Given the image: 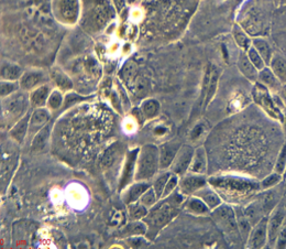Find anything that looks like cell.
Returning <instances> with one entry per match:
<instances>
[{
	"label": "cell",
	"instance_id": "cell-1",
	"mask_svg": "<svg viewBox=\"0 0 286 249\" xmlns=\"http://www.w3.org/2000/svg\"><path fill=\"white\" fill-rule=\"evenodd\" d=\"M185 199L186 196L177 189L167 198L158 200L157 203L149 209L147 216L143 218L148 226V233L145 237L150 240L155 238L158 233L177 216L180 209H183Z\"/></svg>",
	"mask_w": 286,
	"mask_h": 249
},
{
	"label": "cell",
	"instance_id": "cell-2",
	"mask_svg": "<svg viewBox=\"0 0 286 249\" xmlns=\"http://www.w3.org/2000/svg\"><path fill=\"white\" fill-rule=\"evenodd\" d=\"M210 216L229 243L235 246L243 245L239 228H238L235 208L231 207L230 205L221 204L211 211Z\"/></svg>",
	"mask_w": 286,
	"mask_h": 249
},
{
	"label": "cell",
	"instance_id": "cell-3",
	"mask_svg": "<svg viewBox=\"0 0 286 249\" xmlns=\"http://www.w3.org/2000/svg\"><path fill=\"white\" fill-rule=\"evenodd\" d=\"M160 170L158 147L151 143L141 147L136 159L134 181H151Z\"/></svg>",
	"mask_w": 286,
	"mask_h": 249
},
{
	"label": "cell",
	"instance_id": "cell-4",
	"mask_svg": "<svg viewBox=\"0 0 286 249\" xmlns=\"http://www.w3.org/2000/svg\"><path fill=\"white\" fill-rule=\"evenodd\" d=\"M30 100L24 93H15L6 97L2 102V120L6 119L10 124V128L16 122L23 117L28 111Z\"/></svg>",
	"mask_w": 286,
	"mask_h": 249
},
{
	"label": "cell",
	"instance_id": "cell-5",
	"mask_svg": "<svg viewBox=\"0 0 286 249\" xmlns=\"http://www.w3.org/2000/svg\"><path fill=\"white\" fill-rule=\"evenodd\" d=\"M286 220V208L281 203L277 204L271 214H268L267 221V247H274L280 230Z\"/></svg>",
	"mask_w": 286,
	"mask_h": 249
},
{
	"label": "cell",
	"instance_id": "cell-6",
	"mask_svg": "<svg viewBox=\"0 0 286 249\" xmlns=\"http://www.w3.org/2000/svg\"><path fill=\"white\" fill-rule=\"evenodd\" d=\"M194 151H195V149L192 146L182 145L173 162L171 164L169 169L170 171L178 177L186 174L189 171V167H191Z\"/></svg>",
	"mask_w": 286,
	"mask_h": 249
},
{
	"label": "cell",
	"instance_id": "cell-7",
	"mask_svg": "<svg viewBox=\"0 0 286 249\" xmlns=\"http://www.w3.org/2000/svg\"><path fill=\"white\" fill-rule=\"evenodd\" d=\"M267 221L268 215L261 218L257 224L252 226L249 238L246 240V248H264L267 244Z\"/></svg>",
	"mask_w": 286,
	"mask_h": 249
},
{
	"label": "cell",
	"instance_id": "cell-8",
	"mask_svg": "<svg viewBox=\"0 0 286 249\" xmlns=\"http://www.w3.org/2000/svg\"><path fill=\"white\" fill-rule=\"evenodd\" d=\"M140 148H134L127 152L125 163H123L122 173L119 180V192L125 190L126 187L131 184L132 181H134V173H135V164L136 159H138Z\"/></svg>",
	"mask_w": 286,
	"mask_h": 249
},
{
	"label": "cell",
	"instance_id": "cell-9",
	"mask_svg": "<svg viewBox=\"0 0 286 249\" xmlns=\"http://www.w3.org/2000/svg\"><path fill=\"white\" fill-rule=\"evenodd\" d=\"M205 185H207V179L204 174L187 172L184 176L179 177L178 190L185 196L194 195L198 190H200Z\"/></svg>",
	"mask_w": 286,
	"mask_h": 249
},
{
	"label": "cell",
	"instance_id": "cell-10",
	"mask_svg": "<svg viewBox=\"0 0 286 249\" xmlns=\"http://www.w3.org/2000/svg\"><path fill=\"white\" fill-rule=\"evenodd\" d=\"M253 98L255 102H257L259 105H261V106L265 109V111L270 113L272 117L280 118L281 119L280 109L275 106L274 103H273L270 95H268L267 89L263 84H257L254 86Z\"/></svg>",
	"mask_w": 286,
	"mask_h": 249
},
{
	"label": "cell",
	"instance_id": "cell-11",
	"mask_svg": "<svg viewBox=\"0 0 286 249\" xmlns=\"http://www.w3.org/2000/svg\"><path fill=\"white\" fill-rule=\"evenodd\" d=\"M47 81L46 74L42 69H29L22 74L19 80L20 89L23 91H33L37 87L45 84Z\"/></svg>",
	"mask_w": 286,
	"mask_h": 249
},
{
	"label": "cell",
	"instance_id": "cell-12",
	"mask_svg": "<svg viewBox=\"0 0 286 249\" xmlns=\"http://www.w3.org/2000/svg\"><path fill=\"white\" fill-rule=\"evenodd\" d=\"M51 118V111L47 107L34 108L31 113L30 125H29V135L30 138H33L34 135L40 132L43 127L48 124Z\"/></svg>",
	"mask_w": 286,
	"mask_h": 249
},
{
	"label": "cell",
	"instance_id": "cell-13",
	"mask_svg": "<svg viewBox=\"0 0 286 249\" xmlns=\"http://www.w3.org/2000/svg\"><path fill=\"white\" fill-rule=\"evenodd\" d=\"M182 147V143L177 140H171L162 143L158 146V154H160V167L161 170H169L172 162L175 159L176 155Z\"/></svg>",
	"mask_w": 286,
	"mask_h": 249
},
{
	"label": "cell",
	"instance_id": "cell-14",
	"mask_svg": "<svg viewBox=\"0 0 286 249\" xmlns=\"http://www.w3.org/2000/svg\"><path fill=\"white\" fill-rule=\"evenodd\" d=\"M149 187H151L150 181H134L121 191V200L126 205L139 201Z\"/></svg>",
	"mask_w": 286,
	"mask_h": 249
},
{
	"label": "cell",
	"instance_id": "cell-15",
	"mask_svg": "<svg viewBox=\"0 0 286 249\" xmlns=\"http://www.w3.org/2000/svg\"><path fill=\"white\" fill-rule=\"evenodd\" d=\"M183 209L188 214L196 216H207L210 215L211 213V209L207 206L204 201L200 200L196 195L186 196L183 204Z\"/></svg>",
	"mask_w": 286,
	"mask_h": 249
},
{
	"label": "cell",
	"instance_id": "cell-16",
	"mask_svg": "<svg viewBox=\"0 0 286 249\" xmlns=\"http://www.w3.org/2000/svg\"><path fill=\"white\" fill-rule=\"evenodd\" d=\"M31 113H26L25 115L18 120L15 125L9 130V135L13 141H16L19 145L24 142L26 136L29 135V125H30Z\"/></svg>",
	"mask_w": 286,
	"mask_h": 249
},
{
	"label": "cell",
	"instance_id": "cell-17",
	"mask_svg": "<svg viewBox=\"0 0 286 249\" xmlns=\"http://www.w3.org/2000/svg\"><path fill=\"white\" fill-rule=\"evenodd\" d=\"M50 86L46 84H43L41 86L37 87L33 91H30L29 100L30 105L33 108H40V107H45L47 104V99L50 97L51 94Z\"/></svg>",
	"mask_w": 286,
	"mask_h": 249
},
{
	"label": "cell",
	"instance_id": "cell-18",
	"mask_svg": "<svg viewBox=\"0 0 286 249\" xmlns=\"http://www.w3.org/2000/svg\"><path fill=\"white\" fill-rule=\"evenodd\" d=\"M194 195L198 196L200 200L204 201V202L207 204V206H208L211 211L215 208H217L222 204V200L219 196V194L208 185H205L204 187H201V189L198 190Z\"/></svg>",
	"mask_w": 286,
	"mask_h": 249
},
{
	"label": "cell",
	"instance_id": "cell-19",
	"mask_svg": "<svg viewBox=\"0 0 286 249\" xmlns=\"http://www.w3.org/2000/svg\"><path fill=\"white\" fill-rule=\"evenodd\" d=\"M238 68H239V71L243 74V76L248 78L249 81L254 82L258 80L259 69L254 67L244 52H241L239 54V58H238Z\"/></svg>",
	"mask_w": 286,
	"mask_h": 249
},
{
	"label": "cell",
	"instance_id": "cell-20",
	"mask_svg": "<svg viewBox=\"0 0 286 249\" xmlns=\"http://www.w3.org/2000/svg\"><path fill=\"white\" fill-rule=\"evenodd\" d=\"M207 171V154L204 147H198L194 151L193 160L188 172L205 174Z\"/></svg>",
	"mask_w": 286,
	"mask_h": 249
},
{
	"label": "cell",
	"instance_id": "cell-21",
	"mask_svg": "<svg viewBox=\"0 0 286 249\" xmlns=\"http://www.w3.org/2000/svg\"><path fill=\"white\" fill-rule=\"evenodd\" d=\"M147 233L148 226L143 220L131 221L120 230V235L125 238L132 237V236H145Z\"/></svg>",
	"mask_w": 286,
	"mask_h": 249
},
{
	"label": "cell",
	"instance_id": "cell-22",
	"mask_svg": "<svg viewBox=\"0 0 286 249\" xmlns=\"http://www.w3.org/2000/svg\"><path fill=\"white\" fill-rule=\"evenodd\" d=\"M110 18L109 7L106 5H97L90 14V23L97 29L103 28Z\"/></svg>",
	"mask_w": 286,
	"mask_h": 249
},
{
	"label": "cell",
	"instance_id": "cell-23",
	"mask_svg": "<svg viewBox=\"0 0 286 249\" xmlns=\"http://www.w3.org/2000/svg\"><path fill=\"white\" fill-rule=\"evenodd\" d=\"M235 211H236V216H237L238 228H239V231H240L242 243H243V245L245 246L246 240H248L249 238L250 231L251 229H252V225H251V223L249 222L248 217L245 216L243 208L237 206L235 207Z\"/></svg>",
	"mask_w": 286,
	"mask_h": 249
},
{
	"label": "cell",
	"instance_id": "cell-24",
	"mask_svg": "<svg viewBox=\"0 0 286 249\" xmlns=\"http://www.w3.org/2000/svg\"><path fill=\"white\" fill-rule=\"evenodd\" d=\"M61 14L67 23H75L78 16V0H62Z\"/></svg>",
	"mask_w": 286,
	"mask_h": 249
},
{
	"label": "cell",
	"instance_id": "cell-25",
	"mask_svg": "<svg viewBox=\"0 0 286 249\" xmlns=\"http://www.w3.org/2000/svg\"><path fill=\"white\" fill-rule=\"evenodd\" d=\"M51 78L60 91H70L73 89V82L67 74H65L61 68H54L51 71Z\"/></svg>",
	"mask_w": 286,
	"mask_h": 249
},
{
	"label": "cell",
	"instance_id": "cell-26",
	"mask_svg": "<svg viewBox=\"0 0 286 249\" xmlns=\"http://www.w3.org/2000/svg\"><path fill=\"white\" fill-rule=\"evenodd\" d=\"M24 72L18 64L3 62L1 64V78L3 81H19Z\"/></svg>",
	"mask_w": 286,
	"mask_h": 249
},
{
	"label": "cell",
	"instance_id": "cell-27",
	"mask_svg": "<svg viewBox=\"0 0 286 249\" xmlns=\"http://www.w3.org/2000/svg\"><path fill=\"white\" fill-rule=\"evenodd\" d=\"M51 135V126L47 124L45 127H43L40 132L34 135L32 138V142H31V150L32 151H40L42 150L50 139Z\"/></svg>",
	"mask_w": 286,
	"mask_h": 249
},
{
	"label": "cell",
	"instance_id": "cell-28",
	"mask_svg": "<svg viewBox=\"0 0 286 249\" xmlns=\"http://www.w3.org/2000/svg\"><path fill=\"white\" fill-rule=\"evenodd\" d=\"M258 80L260 81L261 84H263L265 87H268V89L272 90H279L281 82L279 78L276 77V75L271 68H264L261 71L259 72V76Z\"/></svg>",
	"mask_w": 286,
	"mask_h": 249
},
{
	"label": "cell",
	"instance_id": "cell-29",
	"mask_svg": "<svg viewBox=\"0 0 286 249\" xmlns=\"http://www.w3.org/2000/svg\"><path fill=\"white\" fill-rule=\"evenodd\" d=\"M271 69L281 83L286 84V59L281 55L273 56L271 60Z\"/></svg>",
	"mask_w": 286,
	"mask_h": 249
},
{
	"label": "cell",
	"instance_id": "cell-30",
	"mask_svg": "<svg viewBox=\"0 0 286 249\" xmlns=\"http://www.w3.org/2000/svg\"><path fill=\"white\" fill-rule=\"evenodd\" d=\"M141 111H142L145 119H152V118L156 117L160 113L161 105L154 98L145 99L144 102L141 104Z\"/></svg>",
	"mask_w": 286,
	"mask_h": 249
},
{
	"label": "cell",
	"instance_id": "cell-31",
	"mask_svg": "<svg viewBox=\"0 0 286 249\" xmlns=\"http://www.w3.org/2000/svg\"><path fill=\"white\" fill-rule=\"evenodd\" d=\"M254 49L259 52V54L262 56V59L264 60L265 64H270L271 60H272V50L270 47V45L264 40V39L261 38H255L252 40Z\"/></svg>",
	"mask_w": 286,
	"mask_h": 249
},
{
	"label": "cell",
	"instance_id": "cell-32",
	"mask_svg": "<svg viewBox=\"0 0 286 249\" xmlns=\"http://www.w3.org/2000/svg\"><path fill=\"white\" fill-rule=\"evenodd\" d=\"M171 174H172V172L170 171V170H169V171H166V170H164L163 172L157 173L156 176L154 177L153 180H152L151 186H152V189L155 191V193L157 195L158 200H161V198H162L163 191H164L166 182H167V180H169V178H170Z\"/></svg>",
	"mask_w": 286,
	"mask_h": 249
},
{
	"label": "cell",
	"instance_id": "cell-33",
	"mask_svg": "<svg viewBox=\"0 0 286 249\" xmlns=\"http://www.w3.org/2000/svg\"><path fill=\"white\" fill-rule=\"evenodd\" d=\"M232 36L237 45H239L243 51L244 50L246 51L251 46V43H252L251 42V39L249 38V36L246 34L244 30L240 27V25L236 24L235 27H233Z\"/></svg>",
	"mask_w": 286,
	"mask_h": 249
},
{
	"label": "cell",
	"instance_id": "cell-34",
	"mask_svg": "<svg viewBox=\"0 0 286 249\" xmlns=\"http://www.w3.org/2000/svg\"><path fill=\"white\" fill-rule=\"evenodd\" d=\"M127 206H128V213H129L131 221L143 220L149 212V208L145 207L140 201H136V202L128 204Z\"/></svg>",
	"mask_w": 286,
	"mask_h": 249
},
{
	"label": "cell",
	"instance_id": "cell-35",
	"mask_svg": "<svg viewBox=\"0 0 286 249\" xmlns=\"http://www.w3.org/2000/svg\"><path fill=\"white\" fill-rule=\"evenodd\" d=\"M218 78L219 74L217 72V68L213 67V71H211V76L208 83V86H207L206 90V96H205V106H208L210 100L213 99L214 95L217 91V85H218Z\"/></svg>",
	"mask_w": 286,
	"mask_h": 249
},
{
	"label": "cell",
	"instance_id": "cell-36",
	"mask_svg": "<svg viewBox=\"0 0 286 249\" xmlns=\"http://www.w3.org/2000/svg\"><path fill=\"white\" fill-rule=\"evenodd\" d=\"M64 104V96L62 94V91L60 90H54L51 91L50 97L47 99L46 107L50 109L51 112L57 111V109L61 108L62 105Z\"/></svg>",
	"mask_w": 286,
	"mask_h": 249
},
{
	"label": "cell",
	"instance_id": "cell-37",
	"mask_svg": "<svg viewBox=\"0 0 286 249\" xmlns=\"http://www.w3.org/2000/svg\"><path fill=\"white\" fill-rule=\"evenodd\" d=\"M20 90V83L19 81H1V85H0V94H1L2 99L8 97L12 94L17 93Z\"/></svg>",
	"mask_w": 286,
	"mask_h": 249
},
{
	"label": "cell",
	"instance_id": "cell-38",
	"mask_svg": "<svg viewBox=\"0 0 286 249\" xmlns=\"http://www.w3.org/2000/svg\"><path fill=\"white\" fill-rule=\"evenodd\" d=\"M282 179H283V174H280L277 172H273L270 176L265 177L261 182V189L264 191L274 189L275 186H277L281 183Z\"/></svg>",
	"mask_w": 286,
	"mask_h": 249
},
{
	"label": "cell",
	"instance_id": "cell-39",
	"mask_svg": "<svg viewBox=\"0 0 286 249\" xmlns=\"http://www.w3.org/2000/svg\"><path fill=\"white\" fill-rule=\"evenodd\" d=\"M139 201L144 205L145 207H148L150 209L157 203L158 198L155 193V191H154L151 186V187H149V189L145 191L142 195H141Z\"/></svg>",
	"mask_w": 286,
	"mask_h": 249
},
{
	"label": "cell",
	"instance_id": "cell-40",
	"mask_svg": "<svg viewBox=\"0 0 286 249\" xmlns=\"http://www.w3.org/2000/svg\"><path fill=\"white\" fill-rule=\"evenodd\" d=\"M246 55H248L249 60L252 62V64L257 68L259 71H261L262 68H265V62L262 59V56L259 54V52L254 49V46H250L248 50H246Z\"/></svg>",
	"mask_w": 286,
	"mask_h": 249
},
{
	"label": "cell",
	"instance_id": "cell-41",
	"mask_svg": "<svg viewBox=\"0 0 286 249\" xmlns=\"http://www.w3.org/2000/svg\"><path fill=\"white\" fill-rule=\"evenodd\" d=\"M178 182H179V177L176 176V174L172 173L169 180L166 182V185L164 187V191H163L162 198L161 199H165L167 196H170L173 192L178 189Z\"/></svg>",
	"mask_w": 286,
	"mask_h": 249
},
{
	"label": "cell",
	"instance_id": "cell-42",
	"mask_svg": "<svg viewBox=\"0 0 286 249\" xmlns=\"http://www.w3.org/2000/svg\"><path fill=\"white\" fill-rule=\"evenodd\" d=\"M117 152H118V149L116 148V146H112L111 148H109V149L105 152L103 159H101V167H104L105 169H108L110 165H112L114 161H116Z\"/></svg>",
	"mask_w": 286,
	"mask_h": 249
},
{
	"label": "cell",
	"instance_id": "cell-43",
	"mask_svg": "<svg viewBox=\"0 0 286 249\" xmlns=\"http://www.w3.org/2000/svg\"><path fill=\"white\" fill-rule=\"evenodd\" d=\"M285 170H286V142L284 143V146L282 147L279 157H277V159H276L275 165H274V171L277 173L284 174Z\"/></svg>",
	"mask_w": 286,
	"mask_h": 249
},
{
	"label": "cell",
	"instance_id": "cell-44",
	"mask_svg": "<svg viewBox=\"0 0 286 249\" xmlns=\"http://www.w3.org/2000/svg\"><path fill=\"white\" fill-rule=\"evenodd\" d=\"M131 248H144L149 245V239L145 236H132L127 238Z\"/></svg>",
	"mask_w": 286,
	"mask_h": 249
},
{
	"label": "cell",
	"instance_id": "cell-45",
	"mask_svg": "<svg viewBox=\"0 0 286 249\" xmlns=\"http://www.w3.org/2000/svg\"><path fill=\"white\" fill-rule=\"evenodd\" d=\"M135 93L138 96H145L148 93V81L147 78L139 76L135 78Z\"/></svg>",
	"mask_w": 286,
	"mask_h": 249
},
{
	"label": "cell",
	"instance_id": "cell-46",
	"mask_svg": "<svg viewBox=\"0 0 286 249\" xmlns=\"http://www.w3.org/2000/svg\"><path fill=\"white\" fill-rule=\"evenodd\" d=\"M274 247L279 249L286 248V220L283 223V226H282L279 235H277Z\"/></svg>",
	"mask_w": 286,
	"mask_h": 249
},
{
	"label": "cell",
	"instance_id": "cell-47",
	"mask_svg": "<svg viewBox=\"0 0 286 249\" xmlns=\"http://www.w3.org/2000/svg\"><path fill=\"white\" fill-rule=\"evenodd\" d=\"M83 99L84 98L82 97V96H78L76 94H69L64 98V104H65V106L69 107V106H72V105L76 104L77 102H81V100Z\"/></svg>",
	"mask_w": 286,
	"mask_h": 249
},
{
	"label": "cell",
	"instance_id": "cell-48",
	"mask_svg": "<svg viewBox=\"0 0 286 249\" xmlns=\"http://www.w3.org/2000/svg\"><path fill=\"white\" fill-rule=\"evenodd\" d=\"M132 113H133V116H134V118L136 119V121H138L140 125H142V124H143V121L145 120V117H144V115H143L142 111H141V108H140V109L134 108L133 111H132Z\"/></svg>",
	"mask_w": 286,
	"mask_h": 249
},
{
	"label": "cell",
	"instance_id": "cell-49",
	"mask_svg": "<svg viewBox=\"0 0 286 249\" xmlns=\"http://www.w3.org/2000/svg\"><path fill=\"white\" fill-rule=\"evenodd\" d=\"M114 6H116L117 10L120 11L123 7H125V0H113Z\"/></svg>",
	"mask_w": 286,
	"mask_h": 249
},
{
	"label": "cell",
	"instance_id": "cell-50",
	"mask_svg": "<svg viewBox=\"0 0 286 249\" xmlns=\"http://www.w3.org/2000/svg\"><path fill=\"white\" fill-rule=\"evenodd\" d=\"M282 205H283V206L286 208V190L284 191V193H283V195H282V200H281V202H280Z\"/></svg>",
	"mask_w": 286,
	"mask_h": 249
},
{
	"label": "cell",
	"instance_id": "cell-51",
	"mask_svg": "<svg viewBox=\"0 0 286 249\" xmlns=\"http://www.w3.org/2000/svg\"><path fill=\"white\" fill-rule=\"evenodd\" d=\"M282 95H283V98L285 99V102H286V84L282 87Z\"/></svg>",
	"mask_w": 286,
	"mask_h": 249
},
{
	"label": "cell",
	"instance_id": "cell-52",
	"mask_svg": "<svg viewBox=\"0 0 286 249\" xmlns=\"http://www.w3.org/2000/svg\"><path fill=\"white\" fill-rule=\"evenodd\" d=\"M283 178L286 180V170H285V172H284V174H283Z\"/></svg>",
	"mask_w": 286,
	"mask_h": 249
},
{
	"label": "cell",
	"instance_id": "cell-53",
	"mask_svg": "<svg viewBox=\"0 0 286 249\" xmlns=\"http://www.w3.org/2000/svg\"><path fill=\"white\" fill-rule=\"evenodd\" d=\"M282 3H283V5H286V0H282Z\"/></svg>",
	"mask_w": 286,
	"mask_h": 249
},
{
	"label": "cell",
	"instance_id": "cell-54",
	"mask_svg": "<svg viewBox=\"0 0 286 249\" xmlns=\"http://www.w3.org/2000/svg\"><path fill=\"white\" fill-rule=\"evenodd\" d=\"M274 1H275V2L277 3V2H279V1H280V0H274Z\"/></svg>",
	"mask_w": 286,
	"mask_h": 249
}]
</instances>
